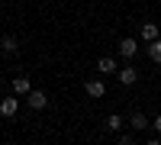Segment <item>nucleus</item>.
I'll return each mask as SVG.
<instances>
[{
    "mask_svg": "<svg viewBox=\"0 0 161 145\" xmlns=\"http://www.w3.org/2000/svg\"><path fill=\"white\" fill-rule=\"evenodd\" d=\"M136 39H123V42H119V55L123 58H136Z\"/></svg>",
    "mask_w": 161,
    "mask_h": 145,
    "instance_id": "39448f33",
    "label": "nucleus"
},
{
    "mask_svg": "<svg viewBox=\"0 0 161 145\" xmlns=\"http://www.w3.org/2000/svg\"><path fill=\"white\" fill-rule=\"evenodd\" d=\"M152 126H155V129H158V132H161V116H158V120H155V123H152Z\"/></svg>",
    "mask_w": 161,
    "mask_h": 145,
    "instance_id": "ddd939ff",
    "label": "nucleus"
},
{
    "mask_svg": "<svg viewBox=\"0 0 161 145\" xmlns=\"http://www.w3.org/2000/svg\"><path fill=\"white\" fill-rule=\"evenodd\" d=\"M148 58L161 64V39H155V42H148Z\"/></svg>",
    "mask_w": 161,
    "mask_h": 145,
    "instance_id": "1a4fd4ad",
    "label": "nucleus"
},
{
    "mask_svg": "<svg viewBox=\"0 0 161 145\" xmlns=\"http://www.w3.org/2000/svg\"><path fill=\"white\" fill-rule=\"evenodd\" d=\"M0 48L3 52H16V36H3L0 39Z\"/></svg>",
    "mask_w": 161,
    "mask_h": 145,
    "instance_id": "9b49d317",
    "label": "nucleus"
},
{
    "mask_svg": "<svg viewBox=\"0 0 161 145\" xmlns=\"http://www.w3.org/2000/svg\"><path fill=\"white\" fill-rule=\"evenodd\" d=\"M119 126H123V120H119V116H110V120H106V129H110V132H116Z\"/></svg>",
    "mask_w": 161,
    "mask_h": 145,
    "instance_id": "f8f14e48",
    "label": "nucleus"
},
{
    "mask_svg": "<svg viewBox=\"0 0 161 145\" xmlns=\"http://www.w3.org/2000/svg\"><path fill=\"white\" fill-rule=\"evenodd\" d=\"M116 74H119V81H123L126 87H132V84H136V81H139V71H136V68H132V64H126V68H119Z\"/></svg>",
    "mask_w": 161,
    "mask_h": 145,
    "instance_id": "f257e3e1",
    "label": "nucleus"
},
{
    "mask_svg": "<svg viewBox=\"0 0 161 145\" xmlns=\"http://www.w3.org/2000/svg\"><path fill=\"white\" fill-rule=\"evenodd\" d=\"M129 123H132V129H136V132H142V129L148 126V120H145L142 113H132V120H129Z\"/></svg>",
    "mask_w": 161,
    "mask_h": 145,
    "instance_id": "9d476101",
    "label": "nucleus"
},
{
    "mask_svg": "<svg viewBox=\"0 0 161 145\" xmlns=\"http://www.w3.org/2000/svg\"><path fill=\"white\" fill-rule=\"evenodd\" d=\"M32 90V84L26 81V77H16V81H13V94H29Z\"/></svg>",
    "mask_w": 161,
    "mask_h": 145,
    "instance_id": "6e6552de",
    "label": "nucleus"
},
{
    "mask_svg": "<svg viewBox=\"0 0 161 145\" xmlns=\"http://www.w3.org/2000/svg\"><path fill=\"white\" fill-rule=\"evenodd\" d=\"M84 94H87V97H103V94H106V84H103V81H87V84H84Z\"/></svg>",
    "mask_w": 161,
    "mask_h": 145,
    "instance_id": "7ed1b4c3",
    "label": "nucleus"
},
{
    "mask_svg": "<svg viewBox=\"0 0 161 145\" xmlns=\"http://www.w3.org/2000/svg\"><path fill=\"white\" fill-rule=\"evenodd\" d=\"M26 97H29V107H32V110H42L45 103H48V97L42 94V90H29Z\"/></svg>",
    "mask_w": 161,
    "mask_h": 145,
    "instance_id": "20e7f679",
    "label": "nucleus"
},
{
    "mask_svg": "<svg viewBox=\"0 0 161 145\" xmlns=\"http://www.w3.org/2000/svg\"><path fill=\"white\" fill-rule=\"evenodd\" d=\"M97 68H100L103 74H113V71H119V68H116V58H110V55H106V58H100V61H97Z\"/></svg>",
    "mask_w": 161,
    "mask_h": 145,
    "instance_id": "0eeeda50",
    "label": "nucleus"
},
{
    "mask_svg": "<svg viewBox=\"0 0 161 145\" xmlns=\"http://www.w3.org/2000/svg\"><path fill=\"white\" fill-rule=\"evenodd\" d=\"M158 36H161V26H155V23H145L142 26V39H145V42H155Z\"/></svg>",
    "mask_w": 161,
    "mask_h": 145,
    "instance_id": "423d86ee",
    "label": "nucleus"
},
{
    "mask_svg": "<svg viewBox=\"0 0 161 145\" xmlns=\"http://www.w3.org/2000/svg\"><path fill=\"white\" fill-rule=\"evenodd\" d=\"M16 110H19V100L16 97H3V100H0V116H13Z\"/></svg>",
    "mask_w": 161,
    "mask_h": 145,
    "instance_id": "f03ea898",
    "label": "nucleus"
}]
</instances>
